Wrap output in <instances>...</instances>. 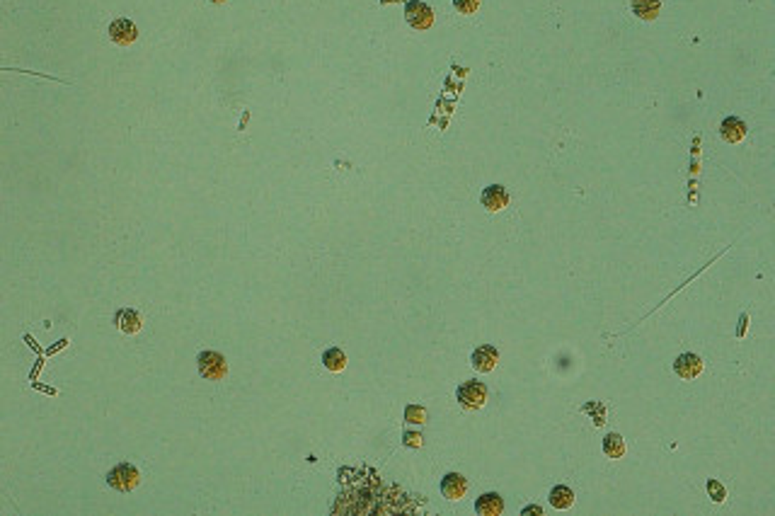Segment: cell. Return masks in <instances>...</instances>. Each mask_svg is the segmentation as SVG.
I'll list each match as a JSON object with an SVG mask.
<instances>
[{"label":"cell","instance_id":"6da1fadb","mask_svg":"<svg viewBox=\"0 0 775 516\" xmlns=\"http://www.w3.org/2000/svg\"><path fill=\"white\" fill-rule=\"evenodd\" d=\"M139 483H141V473H139V468L131 463H116L114 468L107 473V485H110L112 490H119V492H131Z\"/></svg>","mask_w":775,"mask_h":516},{"label":"cell","instance_id":"7a4b0ae2","mask_svg":"<svg viewBox=\"0 0 775 516\" xmlns=\"http://www.w3.org/2000/svg\"><path fill=\"white\" fill-rule=\"evenodd\" d=\"M196 368H199V373L206 381H220L228 373V361H225V356L220 352L206 349V352H201L196 356Z\"/></svg>","mask_w":775,"mask_h":516},{"label":"cell","instance_id":"3957f363","mask_svg":"<svg viewBox=\"0 0 775 516\" xmlns=\"http://www.w3.org/2000/svg\"><path fill=\"white\" fill-rule=\"evenodd\" d=\"M455 397L463 410H480L487 402V386L480 381H465L463 386H458Z\"/></svg>","mask_w":775,"mask_h":516},{"label":"cell","instance_id":"277c9868","mask_svg":"<svg viewBox=\"0 0 775 516\" xmlns=\"http://www.w3.org/2000/svg\"><path fill=\"white\" fill-rule=\"evenodd\" d=\"M405 19L410 22V27L415 29H429L434 24V12L426 3H419V0H410L405 5Z\"/></svg>","mask_w":775,"mask_h":516},{"label":"cell","instance_id":"5b68a950","mask_svg":"<svg viewBox=\"0 0 775 516\" xmlns=\"http://www.w3.org/2000/svg\"><path fill=\"white\" fill-rule=\"evenodd\" d=\"M703 359L698 356V354L693 352H683L679 359L674 361V371L679 378H683V381H693V378H698L700 373H703Z\"/></svg>","mask_w":775,"mask_h":516},{"label":"cell","instance_id":"8992f818","mask_svg":"<svg viewBox=\"0 0 775 516\" xmlns=\"http://www.w3.org/2000/svg\"><path fill=\"white\" fill-rule=\"evenodd\" d=\"M110 37H112V42L119 44V46H129V44H134L136 37H139V29H136V24L131 22V19L119 17L110 24Z\"/></svg>","mask_w":775,"mask_h":516},{"label":"cell","instance_id":"52a82bcc","mask_svg":"<svg viewBox=\"0 0 775 516\" xmlns=\"http://www.w3.org/2000/svg\"><path fill=\"white\" fill-rule=\"evenodd\" d=\"M497 359H499V352L492 347V344H482V347H478L473 352V356H470V361H473V368L480 373H489L494 366H497Z\"/></svg>","mask_w":775,"mask_h":516},{"label":"cell","instance_id":"ba28073f","mask_svg":"<svg viewBox=\"0 0 775 516\" xmlns=\"http://www.w3.org/2000/svg\"><path fill=\"white\" fill-rule=\"evenodd\" d=\"M480 201H482V206L487 211H502V209H507V204H509V191L504 189L502 184H489L487 189L482 191Z\"/></svg>","mask_w":775,"mask_h":516},{"label":"cell","instance_id":"9c48e42d","mask_svg":"<svg viewBox=\"0 0 775 516\" xmlns=\"http://www.w3.org/2000/svg\"><path fill=\"white\" fill-rule=\"evenodd\" d=\"M468 492V480L458 473H449L444 480H441V495L446 499H460L463 495Z\"/></svg>","mask_w":775,"mask_h":516},{"label":"cell","instance_id":"30bf717a","mask_svg":"<svg viewBox=\"0 0 775 516\" xmlns=\"http://www.w3.org/2000/svg\"><path fill=\"white\" fill-rule=\"evenodd\" d=\"M114 325L119 327L124 335H136L141 330V316L134 308H119L114 316Z\"/></svg>","mask_w":775,"mask_h":516},{"label":"cell","instance_id":"8fae6325","mask_svg":"<svg viewBox=\"0 0 775 516\" xmlns=\"http://www.w3.org/2000/svg\"><path fill=\"white\" fill-rule=\"evenodd\" d=\"M720 136H722L727 144H739V141L747 136V124H744L739 117H727L720 126Z\"/></svg>","mask_w":775,"mask_h":516},{"label":"cell","instance_id":"7c38bea8","mask_svg":"<svg viewBox=\"0 0 775 516\" xmlns=\"http://www.w3.org/2000/svg\"><path fill=\"white\" fill-rule=\"evenodd\" d=\"M475 512L480 516H499L504 512V499L497 492H487L482 497H478L475 502Z\"/></svg>","mask_w":775,"mask_h":516},{"label":"cell","instance_id":"4fadbf2b","mask_svg":"<svg viewBox=\"0 0 775 516\" xmlns=\"http://www.w3.org/2000/svg\"><path fill=\"white\" fill-rule=\"evenodd\" d=\"M661 0H632V12L642 19V22H652L659 17Z\"/></svg>","mask_w":775,"mask_h":516},{"label":"cell","instance_id":"5bb4252c","mask_svg":"<svg viewBox=\"0 0 775 516\" xmlns=\"http://www.w3.org/2000/svg\"><path fill=\"white\" fill-rule=\"evenodd\" d=\"M322 366L332 373H340L347 368V354L340 347H330L322 352Z\"/></svg>","mask_w":775,"mask_h":516},{"label":"cell","instance_id":"9a60e30c","mask_svg":"<svg viewBox=\"0 0 775 516\" xmlns=\"http://www.w3.org/2000/svg\"><path fill=\"white\" fill-rule=\"evenodd\" d=\"M550 504L555 509H570L572 504H575V492H572V488H567V485H555V488L550 490Z\"/></svg>","mask_w":775,"mask_h":516},{"label":"cell","instance_id":"2e32d148","mask_svg":"<svg viewBox=\"0 0 775 516\" xmlns=\"http://www.w3.org/2000/svg\"><path fill=\"white\" fill-rule=\"evenodd\" d=\"M603 454H606L608 458H622V456H625V441H622V436L616 434V431L606 434V439H603Z\"/></svg>","mask_w":775,"mask_h":516},{"label":"cell","instance_id":"e0dca14e","mask_svg":"<svg viewBox=\"0 0 775 516\" xmlns=\"http://www.w3.org/2000/svg\"><path fill=\"white\" fill-rule=\"evenodd\" d=\"M405 422H407V424H424V422H426V410H424V407H419V405H407Z\"/></svg>","mask_w":775,"mask_h":516},{"label":"cell","instance_id":"ac0fdd59","mask_svg":"<svg viewBox=\"0 0 775 516\" xmlns=\"http://www.w3.org/2000/svg\"><path fill=\"white\" fill-rule=\"evenodd\" d=\"M453 8L463 15H473L480 8V0H453Z\"/></svg>","mask_w":775,"mask_h":516},{"label":"cell","instance_id":"d6986e66","mask_svg":"<svg viewBox=\"0 0 775 516\" xmlns=\"http://www.w3.org/2000/svg\"><path fill=\"white\" fill-rule=\"evenodd\" d=\"M708 492L710 497L715 499V502H724V497H727V492H724L722 483H717V480H710L708 483Z\"/></svg>","mask_w":775,"mask_h":516},{"label":"cell","instance_id":"ffe728a7","mask_svg":"<svg viewBox=\"0 0 775 516\" xmlns=\"http://www.w3.org/2000/svg\"><path fill=\"white\" fill-rule=\"evenodd\" d=\"M402 441H405L407 449H419V446H421V434H419V431H405Z\"/></svg>","mask_w":775,"mask_h":516},{"label":"cell","instance_id":"44dd1931","mask_svg":"<svg viewBox=\"0 0 775 516\" xmlns=\"http://www.w3.org/2000/svg\"><path fill=\"white\" fill-rule=\"evenodd\" d=\"M521 514H523V516H528V514H543V509H538L536 504H531V507H528V509H523Z\"/></svg>","mask_w":775,"mask_h":516},{"label":"cell","instance_id":"7402d4cb","mask_svg":"<svg viewBox=\"0 0 775 516\" xmlns=\"http://www.w3.org/2000/svg\"><path fill=\"white\" fill-rule=\"evenodd\" d=\"M211 3H216V5H220V3H225V0H211Z\"/></svg>","mask_w":775,"mask_h":516}]
</instances>
